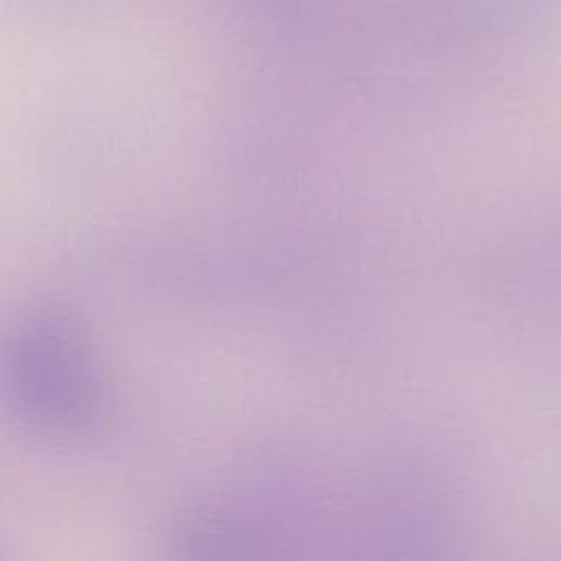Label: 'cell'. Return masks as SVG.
<instances>
[{"mask_svg": "<svg viewBox=\"0 0 561 561\" xmlns=\"http://www.w3.org/2000/svg\"><path fill=\"white\" fill-rule=\"evenodd\" d=\"M0 414L31 436L85 440L110 414V386L85 322L42 302L0 324Z\"/></svg>", "mask_w": 561, "mask_h": 561, "instance_id": "obj_1", "label": "cell"}]
</instances>
